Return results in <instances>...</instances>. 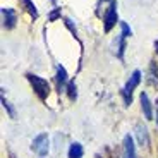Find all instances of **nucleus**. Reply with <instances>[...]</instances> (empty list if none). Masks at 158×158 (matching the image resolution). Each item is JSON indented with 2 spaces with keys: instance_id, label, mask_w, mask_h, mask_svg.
<instances>
[{
  "instance_id": "1",
  "label": "nucleus",
  "mask_w": 158,
  "mask_h": 158,
  "mask_svg": "<svg viewBox=\"0 0 158 158\" xmlns=\"http://www.w3.org/2000/svg\"><path fill=\"white\" fill-rule=\"evenodd\" d=\"M26 79L29 81V84H31L33 91H35V95L38 96L41 102H47L48 96H50V83H48L45 77H40V76L33 74V72H28L26 74Z\"/></svg>"
},
{
  "instance_id": "2",
  "label": "nucleus",
  "mask_w": 158,
  "mask_h": 158,
  "mask_svg": "<svg viewBox=\"0 0 158 158\" xmlns=\"http://www.w3.org/2000/svg\"><path fill=\"white\" fill-rule=\"evenodd\" d=\"M141 79H143L141 71L136 69V71H132V74L129 76L127 83L124 84V88H122V100H124V105H126V107H131V103H132V93H134V89L141 84Z\"/></svg>"
},
{
  "instance_id": "3",
  "label": "nucleus",
  "mask_w": 158,
  "mask_h": 158,
  "mask_svg": "<svg viewBox=\"0 0 158 158\" xmlns=\"http://www.w3.org/2000/svg\"><path fill=\"white\" fill-rule=\"evenodd\" d=\"M31 150L35 155H38L40 158H45L50 151V138H48L47 132H41V134L35 136V139L31 141Z\"/></svg>"
},
{
  "instance_id": "4",
  "label": "nucleus",
  "mask_w": 158,
  "mask_h": 158,
  "mask_svg": "<svg viewBox=\"0 0 158 158\" xmlns=\"http://www.w3.org/2000/svg\"><path fill=\"white\" fill-rule=\"evenodd\" d=\"M118 23V12H117V2L112 0L108 4L107 10H105V16H103V29L105 33H110L115 28V24Z\"/></svg>"
},
{
  "instance_id": "5",
  "label": "nucleus",
  "mask_w": 158,
  "mask_h": 158,
  "mask_svg": "<svg viewBox=\"0 0 158 158\" xmlns=\"http://www.w3.org/2000/svg\"><path fill=\"white\" fill-rule=\"evenodd\" d=\"M134 132H136V139H138L139 146L144 148V150H150L151 139H150V132H148V127L143 122H138L134 126Z\"/></svg>"
},
{
  "instance_id": "6",
  "label": "nucleus",
  "mask_w": 158,
  "mask_h": 158,
  "mask_svg": "<svg viewBox=\"0 0 158 158\" xmlns=\"http://www.w3.org/2000/svg\"><path fill=\"white\" fill-rule=\"evenodd\" d=\"M2 26L4 29H14L17 24V14L14 9H9V7H2Z\"/></svg>"
},
{
  "instance_id": "7",
  "label": "nucleus",
  "mask_w": 158,
  "mask_h": 158,
  "mask_svg": "<svg viewBox=\"0 0 158 158\" xmlns=\"http://www.w3.org/2000/svg\"><path fill=\"white\" fill-rule=\"evenodd\" d=\"M120 158H138V153H136V144L132 136L126 134L122 139V156Z\"/></svg>"
},
{
  "instance_id": "8",
  "label": "nucleus",
  "mask_w": 158,
  "mask_h": 158,
  "mask_svg": "<svg viewBox=\"0 0 158 158\" xmlns=\"http://www.w3.org/2000/svg\"><path fill=\"white\" fill-rule=\"evenodd\" d=\"M55 84H57V91H65L67 89V84H69V76L67 71L64 65H57V71H55Z\"/></svg>"
},
{
  "instance_id": "9",
  "label": "nucleus",
  "mask_w": 158,
  "mask_h": 158,
  "mask_svg": "<svg viewBox=\"0 0 158 158\" xmlns=\"http://www.w3.org/2000/svg\"><path fill=\"white\" fill-rule=\"evenodd\" d=\"M139 102H141V112H143V115H144V118H146V120H151V118L155 117V112H153V105H151V100H150V96H148V93L143 91L141 96H139Z\"/></svg>"
},
{
  "instance_id": "10",
  "label": "nucleus",
  "mask_w": 158,
  "mask_h": 158,
  "mask_svg": "<svg viewBox=\"0 0 158 158\" xmlns=\"http://www.w3.org/2000/svg\"><path fill=\"white\" fill-rule=\"evenodd\" d=\"M67 156H69V158H83V156H84V148H83V144H81L79 141L71 143L69 151H67Z\"/></svg>"
},
{
  "instance_id": "11",
  "label": "nucleus",
  "mask_w": 158,
  "mask_h": 158,
  "mask_svg": "<svg viewBox=\"0 0 158 158\" xmlns=\"http://www.w3.org/2000/svg\"><path fill=\"white\" fill-rule=\"evenodd\" d=\"M21 4H23V7L26 9V12H28V14H29V16H31L35 21L40 17L38 9H36V5H35V2H33V0H21Z\"/></svg>"
},
{
  "instance_id": "12",
  "label": "nucleus",
  "mask_w": 158,
  "mask_h": 158,
  "mask_svg": "<svg viewBox=\"0 0 158 158\" xmlns=\"http://www.w3.org/2000/svg\"><path fill=\"white\" fill-rule=\"evenodd\" d=\"M0 102H2V107H4V110L7 112L9 117H10V118H16V108H14L10 103L7 102V98H5V95H4V91H2V95H0Z\"/></svg>"
},
{
  "instance_id": "13",
  "label": "nucleus",
  "mask_w": 158,
  "mask_h": 158,
  "mask_svg": "<svg viewBox=\"0 0 158 158\" xmlns=\"http://www.w3.org/2000/svg\"><path fill=\"white\" fill-rule=\"evenodd\" d=\"M67 96L71 102H74V100H77V86H76V81H69L67 84Z\"/></svg>"
},
{
  "instance_id": "14",
  "label": "nucleus",
  "mask_w": 158,
  "mask_h": 158,
  "mask_svg": "<svg viewBox=\"0 0 158 158\" xmlns=\"http://www.w3.org/2000/svg\"><path fill=\"white\" fill-rule=\"evenodd\" d=\"M150 83L158 84V65L155 62L150 64Z\"/></svg>"
},
{
  "instance_id": "15",
  "label": "nucleus",
  "mask_w": 158,
  "mask_h": 158,
  "mask_svg": "<svg viewBox=\"0 0 158 158\" xmlns=\"http://www.w3.org/2000/svg\"><path fill=\"white\" fill-rule=\"evenodd\" d=\"M124 50H126V38L120 36L117 41V57L118 59H124Z\"/></svg>"
},
{
  "instance_id": "16",
  "label": "nucleus",
  "mask_w": 158,
  "mask_h": 158,
  "mask_svg": "<svg viewBox=\"0 0 158 158\" xmlns=\"http://www.w3.org/2000/svg\"><path fill=\"white\" fill-rule=\"evenodd\" d=\"M120 29H122L120 36H124V38H129V36L132 35V29L129 28V24L127 23H120Z\"/></svg>"
},
{
  "instance_id": "17",
  "label": "nucleus",
  "mask_w": 158,
  "mask_h": 158,
  "mask_svg": "<svg viewBox=\"0 0 158 158\" xmlns=\"http://www.w3.org/2000/svg\"><path fill=\"white\" fill-rule=\"evenodd\" d=\"M59 17H60V9H55V10H52L50 14H48V21H50V23L57 21Z\"/></svg>"
},
{
  "instance_id": "18",
  "label": "nucleus",
  "mask_w": 158,
  "mask_h": 158,
  "mask_svg": "<svg viewBox=\"0 0 158 158\" xmlns=\"http://www.w3.org/2000/svg\"><path fill=\"white\" fill-rule=\"evenodd\" d=\"M156 126H158V98H156Z\"/></svg>"
},
{
  "instance_id": "19",
  "label": "nucleus",
  "mask_w": 158,
  "mask_h": 158,
  "mask_svg": "<svg viewBox=\"0 0 158 158\" xmlns=\"http://www.w3.org/2000/svg\"><path fill=\"white\" fill-rule=\"evenodd\" d=\"M155 48H156V53H158V41H155Z\"/></svg>"
},
{
  "instance_id": "20",
  "label": "nucleus",
  "mask_w": 158,
  "mask_h": 158,
  "mask_svg": "<svg viewBox=\"0 0 158 158\" xmlns=\"http://www.w3.org/2000/svg\"><path fill=\"white\" fill-rule=\"evenodd\" d=\"M95 158H103V156H102V155H96V156H95Z\"/></svg>"
},
{
  "instance_id": "21",
  "label": "nucleus",
  "mask_w": 158,
  "mask_h": 158,
  "mask_svg": "<svg viewBox=\"0 0 158 158\" xmlns=\"http://www.w3.org/2000/svg\"><path fill=\"white\" fill-rule=\"evenodd\" d=\"M112 158H120V156H117V155H114V156H112Z\"/></svg>"
},
{
  "instance_id": "22",
  "label": "nucleus",
  "mask_w": 158,
  "mask_h": 158,
  "mask_svg": "<svg viewBox=\"0 0 158 158\" xmlns=\"http://www.w3.org/2000/svg\"><path fill=\"white\" fill-rule=\"evenodd\" d=\"M103 2H108V4H110V2H112V0H103Z\"/></svg>"
}]
</instances>
